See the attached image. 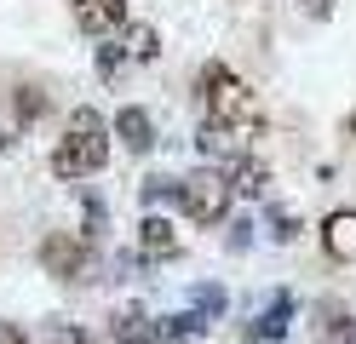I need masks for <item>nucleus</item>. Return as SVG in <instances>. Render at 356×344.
<instances>
[{
  "mask_svg": "<svg viewBox=\"0 0 356 344\" xmlns=\"http://www.w3.org/2000/svg\"><path fill=\"white\" fill-rule=\"evenodd\" d=\"M109 167V121L98 115V104H75L63 115V132L47 155V172L63 183H81V178H98Z\"/></svg>",
  "mask_w": 356,
  "mask_h": 344,
  "instance_id": "1",
  "label": "nucleus"
},
{
  "mask_svg": "<svg viewBox=\"0 0 356 344\" xmlns=\"http://www.w3.org/2000/svg\"><path fill=\"white\" fill-rule=\"evenodd\" d=\"M202 121L213 126H230L241 132L248 144L264 138V109H259V92L236 75L230 63H207L202 69Z\"/></svg>",
  "mask_w": 356,
  "mask_h": 344,
  "instance_id": "2",
  "label": "nucleus"
},
{
  "mask_svg": "<svg viewBox=\"0 0 356 344\" xmlns=\"http://www.w3.org/2000/svg\"><path fill=\"white\" fill-rule=\"evenodd\" d=\"M172 206H178L195 229H218V224H230L236 195H230V183H225L218 167H195V172H184V178L172 183Z\"/></svg>",
  "mask_w": 356,
  "mask_h": 344,
  "instance_id": "3",
  "label": "nucleus"
},
{
  "mask_svg": "<svg viewBox=\"0 0 356 344\" xmlns=\"http://www.w3.org/2000/svg\"><path fill=\"white\" fill-rule=\"evenodd\" d=\"M35 264L47 270L52 281H63V287H86L92 270H104V252L86 247L75 229H47V236L35 241Z\"/></svg>",
  "mask_w": 356,
  "mask_h": 344,
  "instance_id": "4",
  "label": "nucleus"
},
{
  "mask_svg": "<svg viewBox=\"0 0 356 344\" xmlns=\"http://www.w3.org/2000/svg\"><path fill=\"white\" fill-rule=\"evenodd\" d=\"M293 316H299V298L276 287V293H264V304L241 321V333L236 344H287V327H293Z\"/></svg>",
  "mask_w": 356,
  "mask_h": 344,
  "instance_id": "5",
  "label": "nucleus"
},
{
  "mask_svg": "<svg viewBox=\"0 0 356 344\" xmlns=\"http://www.w3.org/2000/svg\"><path fill=\"white\" fill-rule=\"evenodd\" d=\"M132 252H138V264H178L184 259V229L167 213H144L138 236H132Z\"/></svg>",
  "mask_w": 356,
  "mask_h": 344,
  "instance_id": "6",
  "label": "nucleus"
},
{
  "mask_svg": "<svg viewBox=\"0 0 356 344\" xmlns=\"http://www.w3.org/2000/svg\"><path fill=\"white\" fill-rule=\"evenodd\" d=\"M104 338L109 344H161V321L132 298V304H115L104 316Z\"/></svg>",
  "mask_w": 356,
  "mask_h": 344,
  "instance_id": "7",
  "label": "nucleus"
},
{
  "mask_svg": "<svg viewBox=\"0 0 356 344\" xmlns=\"http://www.w3.org/2000/svg\"><path fill=\"white\" fill-rule=\"evenodd\" d=\"M310 344H356V310L345 298H316L310 304Z\"/></svg>",
  "mask_w": 356,
  "mask_h": 344,
  "instance_id": "8",
  "label": "nucleus"
},
{
  "mask_svg": "<svg viewBox=\"0 0 356 344\" xmlns=\"http://www.w3.org/2000/svg\"><path fill=\"white\" fill-rule=\"evenodd\" d=\"M70 12L86 40H115L127 29V0H70Z\"/></svg>",
  "mask_w": 356,
  "mask_h": 344,
  "instance_id": "9",
  "label": "nucleus"
},
{
  "mask_svg": "<svg viewBox=\"0 0 356 344\" xmlns=\"http://www.w3.org/2000/svg\"><path fill=\"white\" fill-rule=\"evenodd\" d=\"M109 138H115L121 149H132V155H149L161 138H155V115L149 109H138V104H121L115 109V121H109Z\"/></svg>",
  "mask_w": 356,
  "mask_h": 344,
  "instance_id": "10",
  "label": "nucleus"
},
{
  "mask_svg": "<svg viewBox=\"0 0 356 344\" xmlns=\"http://www.w3.org/2000/svg\"><path fill=\"white\" fill-rule=\"evenodd\" d=\"M225 183H230V195H241V201H259V195H270V161L264 155H236V161H225Z\"/></svg>",
  "mask_w": 356,
  "mask_h": 344,
  "instance_id": "11",
  "label": "nucleus"
},
{
  "mask_svg": "<svg viewBox=\"0 0 356 344\" xmlns=\"http://www.w3.org/2000/svg\"><path fill=\"white\" fill-rule=\"evenodd\" d=\"M322 252L333 264H350L356 259V206H339V213L322 218Z\"/></svg>",
  "mask_w": 356,
  "mask_h": 344,
  "instance_id": "12",
  "label": "nucleus"
},
{
  "mask_svg": "<svg viewBox=\"0 0 356 344\" xmlns=\"http://www.w3.org/2000/svg\"><path fill=\"white\" fill-rule=\"evenodd\" d=\"M29 338H35V344H98V333L86 327V321H75V316H47V321H35Z\"/></svg>",
  "mask_w": 356,
  "mask_h": 344,
  "instance_id": "13",
  "label": "nucleus"
},
{
  "mask_svg": "<svg viewBox=\"0 0 356 344\" xmlns=\"http://www.w3.org/2000/svg\"><path fill=\"white\" fill-rule=\"evenodd\" d=\"M121 58L127 63H155V58H161V35H155V23H127V29H121Z\"/></svg>",
  "mask_w": 356,
  "mask_h": 344,
  "instance_id": "14",
  "label": "nucleus"
},
{
  "mask_svg": "<svg viewBox=\"0 0 356 344\" xmlns=\"http://www.w3.org/2000/svg\"><path fill=\"white\" fill-rule=\"evenodd\" d=\"M161 321V344H195L213 333V321H202L195 310H172V316H155Z\"/></svg>",
  "mask_w": 356,
  "mask_h": 344,
  "instance_id": "15",
  "label": "nucleus"
},
{
  "mask_svg": "<svg viewBox=\"0 0 356 344\" xmlns=\"http://www.w3.org/2000/svg\"><path fill=\"white\" fill-rule=\"evenodd\" d=\"M184 310H195L202 321H218V316L230 310V293L218 287V281H195V287L184 293Z\"/></svg>",
  "mask_w": 356,
  "mask_h": 344,
  "instance_id": "16",
  "label": "nucleus"
},
{
  "mask_svg": "<svg viewBox=\"0 0 356 344\" xmlns=\"http://www.w3.org/2000/svg\"><path fill=\"white\" fill-rule=\"evenodd\" d=\"M12 115H17V126H35L40 115H47V92L40 86H17L12 92Z\"/></svg>",
  "mask_w": 356,
  "mask_h": 344,
  "instance_id": "17",
  "label": "nucleus"
},
{
  "mask_svg": "<svg viewBox=\"0 0 356 344\" xmlns=\"http://www.w3.org/2000/svg\"><path fill=\"white\" fill-rule=\"evenodd\" d=\"M264 224H270V229H264V236H270V241H299V229H305V218L293 213V206H270V213H264Z\"/></svg>",
  "mask_w": 356,
  "mask_h": 344,
  "instance_id": "18",
  "label": "nucleus"
},
{
  "mask_svg": "<svg viewBox=\"0 0 356 344\" xmlns=\"http://www.w3.org/2000/svg\"><path fill=\"white\" fill-rule=\"evenodd\" d=\"M172 183H178V178H167V172H149V178L138 183V201H144V213H149V201H172Z\"/></svg>",
  "mask_w": 356,
  "mask_h": 344,
  "instance_id": "19",
  "label": "nucleus"
},
{
  "mask_svg": "<svg viewBox=\"0 0 356 344\" xmlns=\"http://www.w3.org/2000/svg\"><path fill=\"white\" fill-rule=\"evenodd\" d=\"M121 69H127V58H121V46H115V40H98V75H104V81H115Z\"/></svg>",
  "mask_w": 356,
  "mask_h": 344,
  "instance_id": "20",
  "label": "nucleus"
},
{
  "mask_svg": "<svg viewBox=\"0 0 356 344\" xmlns=\"http://www.w3.org/2000/svg\"><path fill=\"white\" fill-rule=\"evenodd\" d=\"M253 229H259L253 218H236V224L225 229V247H230V252H248V247H253Z\"/></svg>",
  "mask_w": 356,
  "mask_h": 344,
  "instance_id": "21",
  "label": "nucleus"
},
{
  "mask_svg": "<svg viewBox=\"0 0 356 344\" xmlns=\"http://www.w3.org/2000/svg\"><path fill=\"white\" fill-rule=\"evenodd\" d=\"M0 344H35L24 321H0Z\"/></svg>",
  "mask_w": 356,
  "mask_h": 344,
  "instance_id": "22",
  "label": "nucleus"
},
{
  "mask_svg": "<svg viewBox=\"0 0 356 344\" xmlns=\"http://www.w3.org/2000/svg\"><path fill=\"white\" fill-rule=\"evenodd\" d=\"M12 144H17V138H12V132H6V126H0V155H6V149H12Z\"/></svg>",
  "mask_w": 356,
  "mask_h": 344,
  "instance_id": "23",
  "label": "nucleus"
},
{
  "mask_svg": "<svg viewBox=\"0 0 356 344\" xmlns=\"http://www.w3.org/2000/svg\"><path fill=\"white\" fill-rule=\"evenodd\" d=\"M350 132H356V115H350Z\"/></svg>",
  "mask_w": 356,
  "mask_h": 344,
  "instance_id": "24",
  "label": "nucleus"
}]
</instances>
